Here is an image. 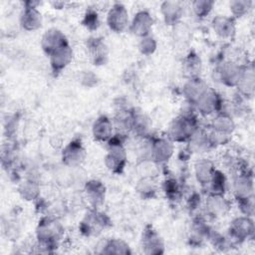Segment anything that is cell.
Segmentation results:
<instances>
[{
	"mask_svg": "<svg viewBox=\"0 0 255 255\" xmlns=\"http://www.w3.org/2000/svg\"><path fill=\"white\" fill-rule=\"evenodd\" d=\"M108 25L115 32H123L128 26V14L122 4H115L108 13Z\"/></svg>",
	"mask_w": 255,
	"mask_h": 255,
	"instance_id": "obj_1",
	"label": "cell"
},
{
	"mask_svg": "<svg viewBox=\"0 0 255 255\" xmlns=\"http://www.w3.org/2000/svg\"><path fill=\"white\" fill-rule=\"evenodd\" d=\"M194 131L195 128L192 122L189 119L183 117L175 119L168 129L170 137L177 141H182L190 138Z\"/></svg>",
	"mask_w": 255,
	"mask_h": 255,
	"instance_id": "obj_2",
	"label": "cell"
},
{
	"mask_svg": "<svg viewBox=\"0 0 255 255\" xmlns=\"http://www.w3.org/2000/svg\"><path fill=\"white\" fill-rule=\"evenodd\" d=\"M126 162V152L121 144H111L106 156V164L114 172H119L124 168Z\"/></svg>",
	"mask_w": 255,
	"mask_h": 255,
	"instance_id": "obj_3",
	"label": "cell"
},
{
	"mask_svg": "<svg viewBox=\"0 0 255 255\" xmlns=\"http://www.w3.org/2000/svg\"><path fill=\"white\" fill-rule=\"evenodd\" d=\"M67 40L65 36L56 29H51L47 31L43 38H42V47L43 50L48 54L51 55L55 50L60 48L61 46L67 44Z\"/></svg>",
	"mask_w": 255,
	"mask_h": 255,
	"instance_id": "obj_4",
	"label": "cell"
},
{
	"mask_svg": "<svg viewBox=\"0 0 255 255\" xmlns=\"http://www.w3.org/2000/svg\"><path fill=\"white\" fill-rule=\"evenodd\" d=\"M152 27V18L145 11H140L134 15L130 24V30L134 35L145 37Z\"/></svg>",
	"mask_w": 255,
	"mask_h": 255,
	"instance_id": "obj_5",
	"label": "cell"
},
{
	"mask_svg": "<svg viewBox=\"0 0 255 255\" xmlns=\"http://www.w3.org/2000/svg\"><path fill=\"white\" fill-rule=\"evenodd\" d=\"M196 105L201 114L209 115L213 113L219 105L218 95L213 90L207 88L201 97L197 100Z\"/></svg>",
	"mask_w": 255,
	"mask_h": 255,
	"instance_id": "obj_6",
	"label": "cell"
},
{
	"mask_svg": "<svg viewBox=\"0 0 255 255\" xmlns=\"http://www.w3.org/2000/svg\"><path fill=\"white\" fill-rule=\"evenodd\" d=\"M72 50L69 44H65L55 50L51 55V66L54 71H60L65 68L72 60Z\"/></svg>",
	"mask_w": 255,
	"mask_h": 255,
	"instance_id": "obj_7",
	"label": "cell"
},
{
	"mask_svg": "<svg viewBox=\"0 0 255 255\" xmlns=\"http://www.w3.org/2000/svg\"><path fill=\"white\" fill-rule=\"evenodd\" d=\"M21 26L28 31L36 30L42 25V15L36 7H26L20 18Z\"/></svg>",
	"mask_w": 255,
	"mask_h": 255,
	"instance_id": "obj_8",
	"label": "cell"
},
{
	"mask_svg": "<svg viewBox=\"0 0 255 255\" xmlns=\"http://www.w3.org/2000/svg\"><path fill=\"white\" fill-rule=\"evenodd\" d=\"M85 158V149L79 142H70L63 150V161L69 165L80 164Z\"/></svg>",
	"mask_w": 255,
	"mask_h": 255,
	"instance_id": "obj_9",
	"label": "cell"
},
{
	"mask_svg": "<svg viewBox=\"0 0 255 255\" xmlns=\"http://www.w3.org/2000/svg\"><path fill=\"white\" fill-rule=\"evenodd\" d=\"M183 9L180 2L165 1L161 4V13L165 22L169 25L176 24L182 15Z\"/></svg>",
	"mask_w": 255,
	"mask_h": 255,
	"instance_id": "obj_10",
	"label": "cell"
},
{
	"mask_svg": "<svg viewBox=\"0 0 255 255\" xmlns=\"http://www.w3.org/2000/svg\"><path fill=\"white\" fill-rule=\"evenodd\" d=\"M212 27L215 33L221 38H229L235 32V26L232 18L217 16L212 21Z\"/></svg>",
	"mask_w": 255,
	"mask_h": 255,
	"instance_id": "obj_11",
	"label": "cell"
},
{
	"mask_svg": "<svg viewBox=\"0 0 255 255\" xmlns=\"http://www.w3.org/2000/svg\"><path fill=\"white\" fill-rule=\"evenodd\" d=\"M242 73L243 69H241V67L235 65L234 63H225V65L221 68L220 77L224 84L234 86L239 82Z\"/></svg>",
	"mask_w": 255,
	"mask_h": 255,
	"instance_id": "obj_12",
	"label": "cell"
},
{
	"mask_svg": "<svg viewBox=\"0 0 255 255\" xmlns=\"http://www.w3.org/2000/svg\"><path fill=\"white\" fill-rule=\"evenodd\" d=\"M113 132V125L107 117H100L93 126V133L98 140H108Z\"/></svg>",
	"mask_w": 255,
	"mask_h": 255,
	"instance_id": "obj_13",
	"label": "cell"
},
{
	"mask_svg": "<svg viewBox=\"0 0 255 255\" xmlns=\"http://www.w3.org/2000/svg\"><path fill=\"white\" fill-rule=\"evenodd\" d=\"M253 223L247 217H240L234 220L232 222V227L230 229V231H232V234L240 239L248 237L250 234L253 233Z\"/></svg>",
	"mask_w": 255,
	"mask_h": 255,
	"instance_id": "obj_14",
	"label": "cell"
},
{
	"mask_svg": "<svg viewBox=\"0 0 255 255\" xmlns=\"http://www.w3.org/2000/svg\"><path fill=\"white\" fill-rule=\"evenodd\" d=\"M207 88L208 87L202 81H200V79L198 78L190 79V81L184 87V94H185V97L190 102L196 103L197 100L201 97V95L205 92Z\"/></svg>",
	"mask_w": 255,
	"mask_h": 255,
	"instance_id": "obj_15",
	"label": "cell"
},
{
	"mask_svg": "<svg viewBox=\"0 0 255 255\" xmlns=\"http://www.w3.org/2000/svg\"><path fill=\"white\" fill-rule=\"evenodd\" d=\"M172 144L165 139H158L154 142L151 152L153 159L156 161H164L169 158L172 153Z\"/></svg>",
	"mask_w": 255,
	"mask_h": 255,
	"instance_id": "obj_16",
	"label": "cell"
},
{
	"mask_svg": "<svg viewBox=\"0 0 255 255\" xmlns=\"http://www.w3.org/2000/svg\"><path fill=\"white\" fill-rule=\"evenodd\" d=\"M195 173L198 181H200L202 184L209 183L214 173L212 163L208 160L198 161L195 164Z\"/></svg>",
	"mask_w": 255,
	"mask_h": 255,
	"instance_id": "obj_17",
	"label": "cell"
},
{
	"mask_svg": "<svg viewBox=\"0 0 255 255\" xmlns=\"http://www.w3.org/2000/svg\"><path fill=\"white\" fill-rule=\"evenodd\" d=\"M235 194L237 195L238 199H245L252 197V192H253V184L252 180L249 179L247 176H240L238 179L235 181Z\"/></svg>",
	"mask_w": 255,
	"mask_h": 255,
	"instance_id": "obj_18",
	"label": "cell"
},
{
	"mask_svg": "<svg viewBox=\"0 0 255 255\" xmlns=\"http://www.w3.org/2000/svg\"><path fill=\"white\" fill-rule=\"evenodd\" d=\"M212 128L214 131L230 135L234 129V123L229 116L219 115L214 119L212 123Z\"/></svg>",
	"mask_w": 255,
	"mask_h": 255,
	"instance_id": "obj_19",
	"label": "cell"
},
{
	"mask_svg": "<svg viewBox=\"0 0 255 255\" xmlns=\"http://www.w3.org/2000/svg\"><path fill=\"white\" fill-rule=\"evenodd\" d=\"M183 69L186 76L190 77L191 79L196 78L198 73H200V69H201L200 59L196 55H193V54L188 55V57H186L184 60Z\"/></svg>",
	"mask_w": 255,
	"mask_h": 255,
	"instance_id": "obj_20",
	"label": "cell"
},
{
	"mask_svg": "<svg viewBox=\"0 0 255 255\" xmlns=\"http://www.w3.org/2000/svg\"><path fill=\"white\" fill-rule=\"evenodd\" d=\"M91 57L94 59L95 64L99 63H105V58L107 57V47L103 42H101L98 39H94V41L90 42L89 45Z\"/></svg>",
	"mask_w": 255,
	"mask_h": 255,
	"instance_id": "obj_21",
	"label": "cell"
},
{
	"mask_svg": "<svg viewBox=\"0 0 255 255\" xmlns=\"http://www.w3.org/2000/svg\"><path fill=\"white\" fill-rule=\"evenodd\" d=\"M238 89L246 95H252L254 89V75L252 70H243L241 78L237 83Z\"/></svg>",
	"mask_w": 255,
	"mask_h": 255,
	"instance_id": "obj_22",
	"label": "cell"
},
{
	"mask_svg": "<svg viewBox=\"0 0 255 255\" xmlns=\"http://www.w3.org/2000/svg\"><path fill=\"white\" fill-rule=\"evenodd\" d=\"M208 208L213 214H224L228 210V204L221 194H214L208 200Z\"/></svg>",
	"mask_w": 255,
	"mask_h": 255,
	"instance_id": "obj_23",
	"label": "cell"
},
{
	"mask_svg": "<svg viewBox=\"0 0 255 255\" xmlns=\"http://www.w3.org/2000/svg\"><path fill=\"white\" fill-rule=\"evenodd\" d=\"M251 5H252V2L246 1V0H236V1H231L229 3L230 11L236 17H242L243 15H245L250 10Z\"/></svg>",
	"mask_w": 255,
	"mask_h": 255,
	"instance_id": "obj_24",
	"label": "cell"
},
{
	"mask_svg": "<svg viewBox=\"0 0 255 255\" xmlns=\"http://www.w3.org/2000/svg\"><path fill=\"white\" fill-rule=\"evenodd\" d=\"M86 192L87 195L89 196V200L93 203V204H99L104 200L105 197V187L101 182H97V187H96V192H94V190L87 184L86 186Z\"/></svg>",
	"mask_w": 255,
	"mask_h": 255,
	"instance_id": "obj_25",
	"label": "cell"
},
{
	"mask_svg": "<svg viewBox=\"0 0 255 255\" xmlns=\"http://www.w3.org/2000/svg\"><path fill=\"white\" fill-rule=\"evenodd\" d=\"M213 5H214L213 1L198 0V1H194L192 3V9H193V12L198 17H205L206 15L209 14Z\"/></svg>",
	"mask_w": 255,
	"mask_h": 255,
	"instance_id": "obj_26",
	"label": "cell"
},
{
	"mask_svg": "<svg viewBox=\"0 0 255 255\" xmlns=\"http://www.w3.org/2000/svg\"><path fill=\"white\" fill-rule=\"evenodd\" d=\"M156 44L153 38L149 37V36H145L142 37L140 43H139V50L141 51V53L143 54H151L154 50H155Z\"/></svg>",
	"mask_w": 255,
	"mask_h": 255,
	"instance_id": "obj_27",
	"label": "cell"
},
{
	"mask_svg": "<svg viewBox=\"0 0 255 255\" xmlns=\"http://www.w3.org/2000/svg\"><path fill=\"white\" fill-rule=\"evenodd\" d=\"M144 246L145 247H153V248H157V247H162L161 243H160V238L158 237V235L153 232V231H149L148 233H145L143 239H142Z\"/></svg>",
	"mask_w": 255,
	"mask_h": 255,
	"instance_id": "obj_28",
	"label": "cell"
},
{
	"mask_svg": "<svg viewBox=\"0 0 255 255\" xmlns=\"http://www.w3.org/2000/svg\"><path fill=\"white\" fill-rule=\"evenodd\" d=\"M31 190H33V191H38L37 186H35V185L33 184V182H26V183L23 185V187H22V189H21L20 192L23 194L24 197L30 199V198H33V197H34V194L31 193Z\"/></svg>",
	"mask_w": 255,
	"mask_h": 255,
	"instance_id": "obj_29",
	"label": "cell"
},
{
	"mask_svg": "<svg viewBox=\"0 0 255 255\" xmlns=\"http://www.w3.org/2000/svg\"><path fill=\"white\" fill-rule=\"evenodd\" d=\"M85 25L89 28V29H92V26L93 28H97L98 26V16L95 12H89L87 15H86V18H85Z\"/></svg>",
	"mask_w": 255,
	"mask_h": 255,
	"instance_id": "obj_30",
	"label": "cell"
},
{
	"mask_svg": "<svg viewBox=\"0 0 255 255\" xmlns=\"http://www.w3.org/2000/svg\"><path fill=\"white\" fill-rule=\"evenodd\" d=\"M146 189H147L146 187H145V188H143V187H142V189H140V191H141V190H143L142 192L145 194V193H147V192H148V191H145ZM148 190H150L151 192H153V190H154V189H153V186H152V185H150V186H149V188H148Z\"/></svg>",
	"mask_w": 255,
	"mask_h": 255,
	"instance_id": "obj_31",
	"label": "cell"
}]
</instances>
